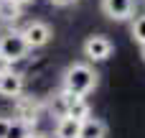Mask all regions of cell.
I'll return each mask as SVG.
<instances>
[{"instance_id":"cell-1","label":"cell","mask_w":145,"mask_h":138,"mask_svg":"<svg viewBox=\"0 0 145 138\" xmlns=\"http://www.w3.org/2000/svg\"><path fill=\"white\" fill-rule=\"evenodd\" d=\"M97 77H99V74H97L89 64H84V61H74V64L66 67L61 85H64L66 92L84 97V95H89V92L97 87Z\"/></svg>"},{"instance_id":"cell-2","label":"cell","mask_w":145,"mask_h":138,"mask_svg":"<svg viewBox=\"0 0 145 138\" xmlns=\"http://www.w3.org/2000/svg\"><path fill=\"white\" fill-rule=\"evenodd\" d=\"M28 51L31 49H28V44H25V38H23L20 31H8L5 36H0V56L8 59L10 64L25 59Z\"/></svg>"},{"instance_id":"cell-3","label":"cell","mask_w":145,"mask_h":138,"mask_svg":"<svg viewBox=\"0 0 145 138\" xmlns=\"http://www.w3.org/2000/svg\"><path fill=\"white\" fill-rule=\"evenodd\" d=\"M20 33H23L28 49H41V46H46V44L51 41V26L43 23V20H31V23H25V28H23Z\"/></svg>"},{"instance_id":"cell-4","label":"cell","mask_w":145,"mask_h":138,"mask_svg":"<svg viewBox=\"0 0 145 138\" xmlns=\"http://www.w3.org/2000/svg\"><path fill=\"white\" fill-rule=\"evenodd\" d=\"M112 49L115 46H112V41L107 36H89L84 41V46H82V51H84V56L89 61H105V59H110Z\"/></svg>"},{"instance_id":"cell-5","label":"cell","mask_w":145,"mask_h":138,"mask_svg":"<svg viewBox=\"0 0 145 138\" xmlns=\"http://www.w3.org/2000/svg\"><path fill=\"white\" fill-rule=\"evenodd\" d=\"M102 13L110 20H127L135 13V0H102Z\"/></svg>"},{"instance_id":"cell-6","label":"cell","mask_w":145,"mask_h":138,"mask_svg":"<svg viewBox=\"0 0 145 138\" xmlns=\"http://www.w3.org/2000/svg\"><path fill=\"white\" fill-rule=\"evenodd\" d=\"M23 87H25V79H23V74H20V72L8 69V72L0 77V95H3V97L15 100V97H20V95H23Z\"/></svg>"},{"instance_id":"cell-7","label":"cell","mask_w":145,"mask_h":138,"mask_svg":"<svg viewBox=\"0 0 145 138\" xmlns=\"http://www.w3.org/2000/svg\"><path fill=\"white\" fill-rule=\"evenodd\" d=\"M79 138H107V125L97 118H87L79 125Z\"/></svg>"},{"instance_id":"cell-8","label":"cell","mask_w":145,"mask_h":138,"mask_svg":"<svg viewBox=\"0 0 145 138\" xmlns=\"http://www.w3.org/2000/svg\"><path fill=\"white\" fill-rule=\"evenodd\" d=\"M71 92L61 90L59 95H54V100H48V110L54 118H66V110H69V102H71Z\"/></svg>"},{"instance_id":"cell-9","label":"cell","mask_w":145,"mask_h":138,"mask_svg":"<svg viewBox=\"0 0 145 138\" xmlns=\"http://www.w3.org/2000/svg\"><path fill=\"white\" fill-rule=\"evenodd\" d=\"M66 115L69 118H74V120H87V118H92V110H89V102L84 100V97H79V95H74L71 97V102H69V110H66Z\"/></svg>"},{"instance_id":"cell-10","label":"cell","mask_w":145,"mask_h":138,"mask_svg":"<svg viewBox=\"0 0 145 138\" xmlns=\"http://www.w3.org/2000/svg\"><path fill=\"white\" fill-rule=\"evenodd\" d=\"M79 120H74V118H59L56 120V138H79Z\"/></svg>"},{"instance_id":"cell-11","label":"cell","mask_w":145,"mask_h":138,"mask_svg":"<svg viewBox=\"0 0 145 138\" xmlns=\"http://www.w3.org/2000/svg\"><path fill=\"white\" fill-rule=\"evenodd\" d=\"M20 10H23V5L18 3V0H3L0 3V18L3 20H15L18 15H20Z\"/></svg>"},{"instance_id":"cell-12","label":"cell","mask_w":145,"mask_h":138,"mask_svg":"<svg viewBox=\"0 0 145 138\" xmlns=\"http://www.w3.org/2000/svg\"><path fill=\"white\" fill-rule=\"evenodd\" d=\"M31 133H33L31 131V123H25V120H10L5 138H28Z\"/></svg>"},{"instance_id":"cell-13","label":"cell","mask_w":145,"mask_h":138,"mask_svg":"<svg viewBox=\"0 0 145 138\" xmlns=\"http://www.w3.org/2000/svg\"><path fill=\"white\" fill-rule=\"evenodd\" d=\"M130 33H133V38H135L140 46L145 44V15H138V18H135V23H133Z\"/></svg>"},{"instance_id":"cell-14","label":"cell","mask_w":145,"mask_h":138,"mask_svg":"<svg viewBox=\"0 0 145 138\" xmlns=\"http://www.w3.org/2000/svg\"><path fill=\"white\" fill-rule=\"evenodd\" d=\"M8 125H10V120H8V118H0V138H5V133H8Z\"/></svg>"},{"instance_id":"cell-15","label":"cell","mask_w":145,"mask_h":138,"mask_svg":"<svg viewBox=\"0 0 145 138\" xmlns=\"http://www.w3.org/2000/svg\"><path fill=\"white\" fill-rule=\"evenodd\" d=\"M8 69H10V61H8V59H3V56H0V77H3V74H5V72H8Z\"/></svg>"},{"instance_id":"cell-16","label":"cell","mask_w":145,"mask_h":138,"mask_svg":"<svg viewBox=\"0 0 145 138\" xmlns=\"http://www.w3.org/2000/svg\"><path fill=\"white\" fill-rule=\"evenodd\" d=\"M48 3H54V5H59V8H64V5H71V3H76V0H48Z\"/></svg>"},{"instance_id":"cell-17","label":"cell","mask_w":145,"mask_h":138,"mask_svg":"<svg viewBox=\"0 0 145 138\" xmlns=\"http://www.w3.org/2000/svg\"><path fill=\"white\" fill-rule=\"evenodd\" d=\"M28 138H48V136H46V133H31Z\"/></svg>"},{"instance_id":"cell-18","label":"cell","mask_w":145,"mask_h":138,"mask_svg":"<svg viewBox=\"0 0 145 138\" xmlns=\"http://www.w3.org/2000/svg\"><path fill=\"white\" fill-rule=\"evenodd\" d=\"M140 56H143V61H145V44L140 46Z\"/></svg>"},{"instance_id":"cell-19","label":"cell","mask_w":145,"mask_h":138,"mask_svg":"<svg viewBox=\"0 0 145 138\" xmlns=\"http://www.w3.org/2000/svg\"><path fill=\"white\" fill-rule=\"evenodd\" d=\"M18 3H20V5H25V3H31V0H18Z\"/></svg>"},{"instance_id":"cell-20","label":"cell","mask_w":145,"mask_h":138,"mask_svg":"<svg viewBox=\"0 0 145 138\" xmlns=\"http://www.w3.org/2000/svg\"><path fill=\"white\" fill-rule=\"evenodd\" d=\"M0 3H3V0H0Z\"/></svg>"}]
</instances>
